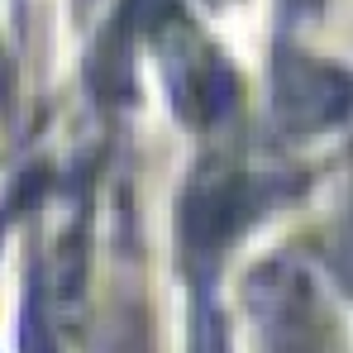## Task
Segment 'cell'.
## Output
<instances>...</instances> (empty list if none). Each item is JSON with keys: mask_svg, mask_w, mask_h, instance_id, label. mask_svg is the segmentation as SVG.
<instances>
[{"mask_svg": "<svg viewBox=\"0 0 353 353\" xmlns=\"http://www.w3.org/2000/svg\"><path fill=\"white\" fill-rule=\"evenodd\" d=\"M353 101V81L310 58H282L277 67V115L292 129H320L339 119Z\"/></svg>", "mask_w": 353, "mask_h": 353, "instance_id": "obj_1", "label": "cell"}, {"mask_svg": "<svg viewBox=\"0 0 353 353\" xmlns=\"http://www.w3.org/2000/svg\"><path fill=\"white\" fill-rule=\"evenodd\" d=\"M334 263H339V277L349 282V292H353V210L344 215V225H339V248H334Z\"/></svg>", "mask_w": 353, "mask_h": 353, "instance_id": "obj_2", "label": "cell"}]
</instances>
